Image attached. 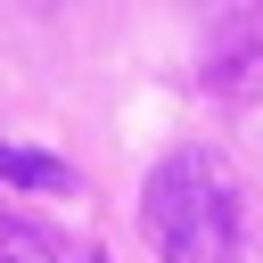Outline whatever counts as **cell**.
<instances>
[{
  "instance_id": "3",
  "label": "cell",
  "mask_w": 263,
  "mask_h": 263,
  "mask_svg": "<svg viewBox=\"0 0 263 263\" xmlns=\"http://www.w3.org/2000/svg\"><path fill=\"white\" fill-rule=\"evenodd\" d=\"M0 181L16 189H49V197H74V164L41 156V148H0Z\"/></svg>"
},
{
  "instance_id": "2",
  "label": "cell",
  "mask_w": 263,
  "mask_h": 263,
  "mask_svg": "<svg viewBox=\"0 0 263 263\" xmlns=\"http://www.w3.org/2000/svg\"><path fill=\"white\" fill-rule=\"evenodd\" d=\"M0 263H74V255H66V238H58L49 222H33V214H0Z\"/></svg>"
},
{
  "instance_id": "1",
  "label": "cell",
  "mask_w": 263,
  "mask_h": 263,
  "mask_svg": "<svg viewBox=\"0 0 263 263\" xmlns=\"http://www.w3.org/2000/svg\"><path fill=\"white\" fill-rule=\"evenodd\" d=\"M140 222H148L164 263H247V247H238V181L205 148H173L148 173Z\"/></svg>"
},
{
  "instance_id": "4",
  "label": "cell",
  "mask_w": 263,
  "mask_h": 263,
  "mask_svg": "<svg viewBox=\"0 0 263 263\" xmlns=\"http://www.w3.org/2000/svg\"><path fill=\"white\" fill-rule=\"evenodd\" d=\"M82 263H107V255H82Z\"/></svg>"
}]
</instances>
